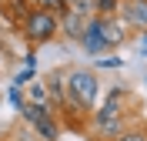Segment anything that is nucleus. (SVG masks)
<instances>
[{"instance_id": "obj_1", "label": "nucleus", "mask_w": 147, "mask_h": 141, "mask_svg": "<svg viewBox=\"0 0 147 141\" xmlns=\"http://www.w3.org/2000/svg\"><path fill=\"white\" fill-rule=\"evenodd\" d=\"M144 121V114H140V101L134 97V91L124 84L110 87L107 97H104L90 114V124H87V141H110L117 138L120 131H127L134 124Z\"/></svg>"}, {"instance_id": "obj_2", "label": "nucleus", "mask_w": 147, "mask_h": 141, "mask_svg": "<svg viewBox=\"0 0 147 141\" xmlns=\"http://www.w3.org/2000/svg\"><path fill=\"white\" fill-rule=\"evenodd\" d=\"M67 97L74 104H80L84 111L97 108L100 101V81H97V71L94 67H80V64H70L67 67Z\"/></svg>"}, {"instance_id": "obj_3", "label": "nucleus", "mask_w": 147, "mask_h": 141, "mask_svg": "<svg viewBox=\"0 0 147 141\" xmlns=\"http://www.w3.org/2000/svg\"><path fill=\"white\" fill-rule=\"evenodd\" d=\"M20 121L27 124V128H34V134L40 141H60V134H64V124L57 118L54 104H30V101H24Z\"/></svg>"}, {"instance_id": "obj_4", "label": "nucleus", "mask_w": 147, "mask_h": 141, "mask_svg": "<svg viewBox=\"0 0 147 141\" xmlns=\"http://www.w3.org/2000/svg\"><path fill=\"white\" fill-rule=\"evenodd\" d=\"M17 34L24 37V44H30V47H44V44H50V40L60 37V17L47 14V10H40V7L34 3L30 17L20 24Z\"/></svg>"}, {"instance_id": "obj_5", "label": "nucleus", "mask_w": 147, "mask_h": 141, "mask_svg": "<svg viewBox=\"0 0 147 141\" xmlns=\"http://www.w3.org/2000/svg\"><path fill=\"white\" fill-rule=\"evenodd\" d=\"M117 17L124 20L134 34H144L147 30V0H120Z\"/></svg>"}, {"instance_id": "obj_6", "label": "nucleus", "mask_w": 147, "mask_h": 141, "mask_svg": "<svg viewBox=\"0 0 147 141\" xmlns=\"http://www.w3.org/2000/svg\"><path fill=\"white\" fill-rule=\"evenodd\" d=\"M80 50L90 54V57L107 54V44H104V20L97 17V14L87 20V30H84V37H80Z\"/></svg>"}, {"instance_id": "obj_7", "label": "nucleus", "mask_w": 147, "mask_h": 141, "mask_svg": "<svg viewBox=\"0 0 147 141\" xmlns=\"http://www.w3.org/2000/svg\"><path fill=\"white\" fill-rule=\"evenodd\" d=\"M100 20H104V44H107V50H117V47H124L130 40L134 30H130L117 14H114V17H100Z\"/></svg>"}, {"instance_id": "obj_8", "label": "nucleus", "mask_w": 147, "mask_h": 141, "mask_svg": "<svg viewBox=\"0 0 147 141\" xmlns=\"http://www.w3.org/2000/svg\"><path fill=\"white\" fill-rule=\"evenodd\" d=\"M34 0H0V20H7V27L20 30V24L30 17Z\"/></svg>"}, {"instance_id": "obj_9", "label": "nucleus", "mask_w": 147, "mask_h": 141, "mask_svg": "<svg viewBox=\"0 0 147 141\" xmlns=\"http://www.w3.org/2000/svg\"><path fill=\"white\" fill-rule=\"evenodd\" d=\"M87 20H90V14H84V10H77V7H70L60 17V37H67V40H77L80 44V37H84V30H87Z\"/></svg>"}, {"instance_id": "obj_10", "label": "nucleus", "mask_w": 147, "mask_h": 141, "mask_svg": "<svg viewBox=\"0 0 147 141\" xmlns=\"http://www.w3.org/2000/svg\"><path fill=\"white\" fill-rule=\"evenodd\" d=\"M44 84H47V94H50V104H60L67 97V67H54L44 74Z\"/></svg>"}, {"instance_id": "obj_11", "label": "nucleus", "mask_w": 147, "mask_h": 141, "mask_svg": "<svg viewBox=\"0 0 147 141\" xmlns=\"http://www.w3.org/2000/svg\"><path fill=\"white\" fill-rule=\"evenodd\" d=\"M24 101H30V104H50V94H47V84H44V77H40V81H27Z\"/></svg>"}, {"instance_id": "obj_12", "label": "nucleus", "mask_w": 147, "mask_h": 141, "mask_svg": "<svg viewBox=\"0 0 147 141\" xmlns=\"http://www.w3.org/2000/svg\"><path fill=\"white\" fill-rule=\"evenodd\" d=\"M110 141H147V118L140 124H134V128H127V131H120L117 138H110Z\"/></svg>"}, {"instance_id": "obj_13", "label": "nucleus", "mask_w": 147, "mask_h": 141, "mask_svg": "<svg viewBox=\"0 0 147 141\" xmlns=\"http://www.w3.org/2000/svg\"><path fill=\"white\" fill-rule=\"evenodd\" d=\"M120 7V0H94V14L97 17H114Z\"/></svg>"}, {"instance_id": "obj_14", "label": "nucleus", "mask_w": 147, "mask_h": 141, "mask_svg": "<svg viewBox=\"0 0 147 141\" xmlns=\"http://www.w3.org/2000/svg\"><path fill=\"white\" fill-rule=\"evenodd\" d=\"M37 7H40V10H47V14H54V17H64L67 10H70L64 0H37Z\"/></svg>"}, {"instance_id": "obj_15", "label": "nucleus", "mask_w": 147, "mask_h": 141, "mask_svg": "<svg viewBox=\"0 0 147 141\" xmlns=\"http://www.w3.org/2000/svg\"><path fill=\"white\" fill-rule=\"evenodd\" d=\"M10 54H13V50H10V44L0 37V57H3V61H10Z\"/></svg>"}, {"instance_id": "obj_16", "label": "nucleus", "mask_w": 147, "mask_h": 141, "mask_svg": "<svg viewBox=\"0 0 147 141\" xmlns=\"http://www.w3.org/2000/svg\"><path fill=\"white\" fill-rule=\"evenodd\" d=\"M0 141H13V138H10V134H7V131H3V134H0Z\"/></svg>"}, {"instance_id": "obj_17", "label": "nucleus", "mask_w": 147, "mask_h": 141, "mask_svg": "<svg viewBox=\"0 0 147 141\" xmlns=\"http://www.w3.org/2000/svg\"><path fill=\"white\" fill-rule=\"evenodd\" d=\"M140 47H144V50H147V30H144V44H140Z\"/></svg>"}, {"instance_id": "obj_18", "label": "nucleus", "mask_w": 147, "mask_h": 141, "mask_svg": "<svg viewBox=\"0 0 147 141\" xmlns=\"http://www.w3.org/2000/svg\"><path fill=\"white\" fill-rule=\"evenodd\" d=\"M34 3H37V0H34Z\"/></svg>"}]
</instances>
